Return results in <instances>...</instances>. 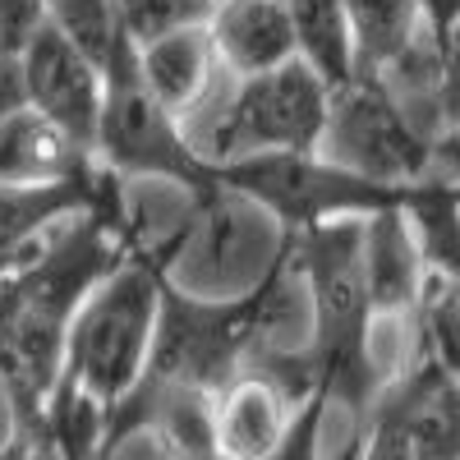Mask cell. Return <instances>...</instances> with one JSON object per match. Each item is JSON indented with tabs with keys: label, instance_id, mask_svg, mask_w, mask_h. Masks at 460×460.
<instances>
[{
	"label": "cell",
	"instance_id": "obj_12",
	"mask_svg": "<svg viewBox=\"0 0 460 460\" xmlns=\"http://www.w3.org/2000/svg\"><path fill=\"white\" fill-rule=\"evenodd\" d=\"M134 69L147 97L175 120L208 93L221 65L208 42V23H189V28L147 37V42H134Z\"/></svg>",
	"mask_w": 460,
	"mask_h": 460
},
{
	"label": "cell",
	"instance_id": "obj_6",
	"mask_svg": "<svg viewBox=\"0 0 460 460\" xmlns=\"http://www.w3.org/2000/svg\"><path fill=\"white\" fill-rule=\"evenodd\" d=\"M93 162L115 180H175L189 189L208 184V171L189 157L175 120L138 84L129 37L115 42V51L102 69V111H97Z\"/></svg>",
	"mask_w": 460,
	"mask_h": 460
},
{
	"label": "cell",
	"instance_id": "obj_2",
	"mask_svg": "<svg viewBox=\"0 0 460 460\" xmlns=\"http://www.w3.org/2000/svg\"><path fill=\"white\" fill-rule=\"evenodd\" d=\"M157 304L162 277L147 262H120L69 318L60 382L79 387L106 410L120 405L143 382L152 332H157Z\"/></svg>",
	"mask_w": 460,
	"mask_h": 460
},
{
	"label": "cell",
	"instance_id": "obj_11",
	"mask_svg": "<svg viewBox=\"0 0 460 460\" xmlns=\"http://www.w3.org/2000/svg\"><path fill=\"white\" fill-rule=\"evenodd\" d=\"M299 405L253 373H240L212 401V451L217 460H267L290 433Z\"/></svg>",
	"mask_w": 460,
	"mask_h": 460
},
{
	"label": "cell",
	"instance_id": "obj_1",
	"mask_svg": "<svg viewBox=\"0 0 460 460\" xmlns=\"http://www.w3.org/2000/svg\"><path fill=\"white\" fill-rule=\"evenodd\" d=\"M327 97L332 88L299 60L253 79L217 69L208 93L175 115V129L208 175L249 157H304L323 138Z\"/></svg>",
	"mask_w": 460,
	"mask_h": 460
},
{
	"label": "cell",
	"instance_id": "obj_18",
	"mask_svg": "<svg viewBox=\"0 0 460 460\" xmlns=\"http://www.w3.org/2000/svg\"><path fill=\"white\" fill-rule=\"evenodd\" d=\"M47 14H51V28L69 47H79L97 69H106L115 42L125 37L111 0H47Z\"/></svg>",
	"mask_w": 460,
	"mask_h": 460
},
{
	"label": "cell",
	"instance_id": "obj_21",
	"mask_svg": "<svg viewBox=\"0 0 460 460\" xmlns=\"http://www.w3.org/2000/svg\"><path fill=\"white\" fill-rule=\"evenodd\" d=\"M355 460H414V456H410L405 438H401V433L387 424V419L368 414V429H364V438H359V451H355Z\"/></svg>",
	"mask_w": 460,
	"mask_h": 460
},
{
	"label": "cell",
	"instance_id": "obj_7",
	"mask_svg": "<svg viewBox=\"0 0 460 460\" xmlns=\"http://www.w3.org/2000/svg\"><path fill=\"white\" fill-rule=\"evenodd\" d=\"M208 180L262 208L286 235L309 226H327V221H345V217H373L410 199V194L373 189L355 175H345L327 166L323 157H314V152H304V157H249V162L212 171Z\"/></svg>",
	"mask_w": 460,
	"mask_h": 460
},
{
	"label": "cell",
	"instance_id": "obj_23",
	"mask_svg": "<svg viewBox=\"0 0 460 460\" xmlns=\"http://www.w3.org/2000/svg\"><path fill=\"white\" fill-rule=\"evenodd\" d=\"M32 414H42V410H28V405L14 396L10 382L0 377V451H5V442L23 429V419H32Z\"/></svg>",
	"mask_w": 460,
	"mask_h": 460
},
{
	"label": "cell",
	"instance_id": "obj_4",
	"mask_svg": "<svg viewBox=\"0 0 460 460\" xmlns=\"http://www.w3.org/2000/svg\"><path fill=\"white\" fill-rule=\"evenodd\" d=\"M253 341H258V290L230 304H203L162 281L157 332H152L143 382L184 387L217 401L240 377V364L253 350Z\"/></svg>",
	"mask_w": 460,
	"mask_h": 460
},
{
	"label": "cell",
	"instance_id": "obj_13",
	"mask_svg": "<svg viewBox=\"0 0 460 460\" xmlns=\"http://www.w3.org/2000/svg\"><path fill=\"white\" fill-rule=\"evenodd\" d=\"M97 175L102 166L65 184H0V272L23 267L65 217L93 208Z\"/></svg>",
	"mask_w": 460,
	"mask_h": 460
},
{
	"label": "cell",
	"instance_id": "obj_10",
	"mask_svg": "<svg viewBox=\"0 0 460 460\" xmlns=\"http://www.w3.org/2000/svg\"><path fill=\"white\" fill-rule=\"evenodd\" d=\"M208 42L226 74L253 79L295 60V32L286 0H217L208 14Z\"/></svg>",
	"mask_w": 460,
	"mask_h": 460
},
{
	"label": "cell",
	"instance_id": "obj_14",
	"mask_svg": "<svg viewBox=\"0 0 460 460\" xmlns=\"http://www.w3.org/2000/svg\"><path fill=\"white\" fill-rule=\"evenodd\" d=\"M359 262H364V290H368V309L373 314H410L419 304L429 272L419 258L401 208H382L364 217L359 230Z\"/></svg>",
	"mask_w": 460,
	"mask_h": 460
},
{
	"label": "cell",
	"instance_id": "obj_8",
	"mask_svg": "<svg viewBox=\"0 0 460 460\" xmlns=\"http://www.w3.org/2000/svg\"><path fill=\"white\" fill-rule=\"evenodd\" d=\"M19 69H23L28 111L51 120L65 138H74L93 157L97 111H102V69L79 47H69L51 23L19 56Z\"/></svg>",
	"mask_w": 460,
	"mask_h": 460
},
{
	"label": "cell",
	"instance_id": "obj_5",
	"mask_svg": "<svg viewBox=\"0 0 460 460\" xmlns=\"http://www.w3.org/2000/svg\"><path fill=\"white\" fill-rule=\"evenodd\" d=\"M433 147L429 138H419L401 106L382 93L373 79H350L332 88L327 97V120L323 138L314 147V157L327 166L355 175L373 189H392V194H410L429 180L433 166Z\"/></svg>",
	"mask_w": 460,
	"mask_h": 460
},
{
	"label": "cell",
	"instance_id": "obj_9",
	"mask_svg": "<svg viewBox=\"0 0 460 460\" xmlns=\"http://www.w3.org/2000/svg\"><path fill=\"white\" fill-rule=\"evenodd\" d=\"M373 414L405 438L414 460H456L460 456V410H456V373L438 359H419L405 377L382 387Z\"/></svg>",
	"mask_w": 460,
	"mask_h": 460
},
{
	"label": "cell",
	"instance_id": "obj_15",
	"mask_svg": "<svg viewBox=\"0 0 460 460\" xmlns=\"http://www.w3.org/2000/svg\"><path fill=\"white\" fill-rule=\"evenodd\" d=\"M97 162L37 111L0 120V184H65L84 180Z\"/></svg>",
	"mask_w": 460,
	"mask_h": 460
},
{
	"label": "cell",
	"instance_id": "obj_19",
	"mask_svg": "<svg viewBox=\"0 0 460 460\" xmlns=\"http://www.w3.org/2000/svg\"><path fill=\"white\" fill-rule=\"evenodd\" d=\"M120 32L129 42H147L157 32L171 28H189V23H208V14L217 10V0H111Z\"/></svg>",
	"mask_w": 460,
	"mask_h": 460
},
{
	"label": "cell",
	"instance_id": "obj_22",
	"mask_svg": "<svg viewBox=\"0 0 460 460\" xmlns=\"http://www.w3.org/2000/svg\"><path fill=\"white\" fill-rule=\"evenodd\" d=\"M28 106V93H23V69L19 60H0V120H10Z\"/></svg>",
	"mask_w": 460,
	"mask_h": 460
},
{
	"label": "cell",
	"instance_id": "obj_17",
	"mask_svg": "<svg viewBox=\"0 0 460 460\" xmlns=\"http://www.w3.org/2000/svg\"><path fill=\"white\" fill-rule=\"evenodd\" d=\"M290 32H295V60L309 65L327 88L355 79L350 56V23H345L341 0H286Z\"/></svg>",
	"mask_w": 460,
	"mask_h": 460
},
{
	"label": "cell",
	"instance_id": "obj_3",
	"mask_svg": "<svg viewBox=\"0 0 460 460\" xmlns=\"http://www.w3.org/2000/svg\"><path fill=\"white\" fill-rule=\"evenodd\" d=\"M281 253H286V230L249 199L208 180L180 244L162 267V281L189 299L230 304L272 277Z\"/></svg>",
	"mask_w": 460,
	"mask_h": 460
},
{
	"label": "cell",
	"instance_id": "obj_20",
	"mask_svg": "<svg viewBox=\"0 0 460 460\" xmlns=\"http://www.w3.org/2000/svg\"><path fill=\"white\" fill-rule=\"evenodd\" d=\"M47 23V0H0V60H19Z\"/></svg>",
	"mask_w": 460,
	"mask_h": 460
},
{
	"label": "cell",
	"instance_id": "obj_16",
	"mask_svg": "<svg viewBox=\"0 0 460 460\" xmlns=\"http://www.w3.org/2000/svg\"><path fill=\"white\" fill-rule=\"evenodd\" d=\"M345 23H350V56L355 79H377L419 32V0H341Z\"/></svg>",
	"mask_w": 460,
	"mask_h": 460
}]
</instances>
